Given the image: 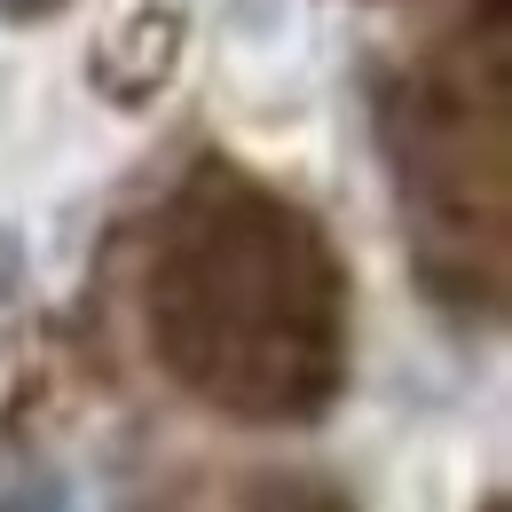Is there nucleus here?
Masks as SVG:
<instances>
[{
    "label": "nucleus",
    "instance_id": "nucleus-2",
    "mask_svg": "<svg viewBox=\"0 0 512 512\" xmlns=\"http://www.w3.org/2000/svg\"><path fill=\"white\" fill-rule=\"evenodd\" d=\"M402 237L426 292L457 316L505 308V0L465 16L386 95Z\"/></svg>",
    "mask_w": 512,
    "mask_h": 512
},
{
    "label": "nucleus",
    "instance_id": "nucleus-1",
    "mask_svg": "<svg viewBox=\"0 0 512 512\" xmlns=\"http://www.w3.org/2000/svg\"><path fill=\"white\" fill-rule=\"evenodd\" d=\"M150 347L237 426H316L347 386V268L284 190L197 158L150 237Z\"/></svg>",
    "mask_w": 512,
    "mask_h": 512
},
{
    "label": "nucleus",
    "instance_id": "nucleus-3",
    "mask_svg": "<svg viewBox=\"0 0 512 512\" xmlns=\"http://www.w3.org/2000/svg\"><path fill=\"white\" fill-rule=\"evenodd\" d=\"M0 512H79V505H71V481H64V473H24V481L0 497Z\"/></svg>",
    "mask_w": 512,
    "mask_h": 512
}]
</instances>
